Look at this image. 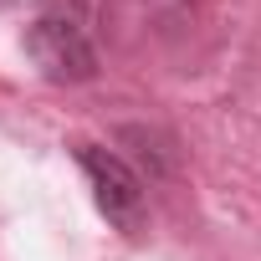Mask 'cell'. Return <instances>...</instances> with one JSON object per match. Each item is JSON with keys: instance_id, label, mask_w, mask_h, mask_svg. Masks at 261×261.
<instances>
[{"instance_id": "7a4b0ae2", "label": "cell", "mask_w": 261, "mask_h": 261, "mask_svg": "<svg viewBox=\"0 0 261 261\" xmlns=\"http://www.w3.org/2000/svg\"><path fill=\"white\" fill-rule=\"evenodd\" d=\"M77 164H82L87 179H92L97 210H102L123 236H139V230H144V215H149V205H144V179L128 169L118 154H108V149H97V144H77Z\"/></svg>"}, {"instance_id": "3957f363", "label": "cell", "mask_w": 261, "mask_h": 261, "mask_svg": "<svg viewBox=\"0 0 261 261\" xmlns=\"http://www.w3.org/2000/svg\"><path fill=\"white\" fill-rule=\"evenodd\" d=\"M6 6H41V0H6Z\"/></svg>"}, {"instance_id": "6da1fadb", "label": "cell", "mask_w": 261, "mask_h": 261, "mask_svg": "<svg viewBox=\"0 0 261 261\" xmlns=\"http://www.w3.org/2000/svg\"><path fill=\"white\" fill-rule=\"evenodd\" d=\"M26 57L46 82H87L97 77V46L87 41L82 21L72 16H41L26 26Z\"/></svg>"}]
</instances>
